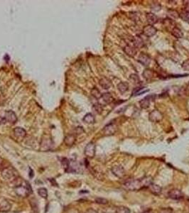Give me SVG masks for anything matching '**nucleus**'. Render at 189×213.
<instances>
[{
  "label": "nucleus",
  "instance_id": "15",
  "mask_svg": "<svg viewBox=\"0 0 189 213\" xmlns=\"http://www.w3.org/2000/svg\"><path fill=\"white\" fill-rule=\"evenodd\" d=\"M14 134L16 137L23 138L26 136V131L22 127H16L14 129Z\"/></svg>",
  "mask_w": 189,
  "mask_h": 213
},
{
  "label": "nucleus",
  "instance_id": "27",
  "mask_svg": "<svg viewBox=\"0 0 189 213\" xmlns=\"http://www.w3.org/2000/svg\"><path fill=\"white\" fill-rule=\"evenodd\" d=\"M168 16H169L170 18H174V19L180 17V14H178V12L174 9H169V11H168Z\"/></svg>",
  "mask_w": 189,
  "mask_h": 213
},
{
  "label": "nucleus",
  "instance_id": "9",
  "mask_svg": "<svg viewBox=\"0 0 189 213\" xmlns=\"http://www.w3.org/2000/svg\"><path fill=\"white\" fill-rule=\"evenodd\" d=\"M112 172L117 178H122L125 174V171L122 165H115L112 168Z\"/></svg>",
  "mask_w": 189,
  "mask_h": 213
},
{
  "label": "nucleus",
  "instance_id": "22",
  "mask_svg": "<svg viewBox=\"0 0 189 213\" xmlns=\"http://www.w3.org/2000/svg\"><path fill=\"white\" fill-rule=\"evenodd\" d=\"M142 75L146 80H150L154 76V72L151 69H146L143 72Z\"/></svg>",
  "mask_w": 189,
  "mask_h": 213
},
{
  "label": "nucleus",
  "instance_id": "34",
  "mask_svg": "<svg viewBox=\"0 0 189 213\" xmlns=\"http://www.w3.org/2000/svg\"><path fill=\"white\" fill-rule=\"evenodd\" d=\"M95 202L100 205H107L108 204V200L105 199V198H98L95 199Z\"/></svg>",
  "mask_w": 189,
  "mask_h": 213
},
{
  "label": "nucleus",
  "instance_id": "26",
  "mask_svg": "<svg viewBox=\"0 0 189 213\" xmlns=\"http://www.w3.org/2000/svg\"><path fill=\"white\" fill-rule=\"evenodd\" d=\"M134 42V46L135 48H141L144 45V41L140 36H136L133 40Z\"/></svg>",
  "mask_w": 189,
  "mask_h": 213
},
{
  "label": "nucleus",
  "instance_id": "30",
  "mask_svg": "<svg viewBox=\"0 0 189 213\" xmlns=\"http://www.w3.org/2000/svg\"><path fill=\"white\" fill-rule=\"evenodd\" d=\"M38 193L39 195L41 196V198H47L48 197V191L46 190V188H41L38 190Z\"/></svg>",
  "mask_w": 189,
  "mask_h": 213
},
{
  "label": "nucleus",
  "instance_id": "17",
  "mask_svg": "<svg viewBox=\"0 0 189 213\" xmlns=\"http://www.w3.org/2000/svg\"><path fill=\"white\" fill-rule=\"evenodd\" d=\"M149 191H150L151 193H153L154 195H159V194L161 193V191H162L161 188L160 187L159 185H157V184H154V183L151 184L150 186H149Z\"/></svg>",
  "mask_w": 189,
  "mask_h": 213
},
{
  "label": "nucleus",
  "instance_id": "1",
  "mask_svg": "<svg viewBox=\"0 0 189 213\" xmlns=\"http://www.w3.org/2000/svg\"><path fill=\"white\" fill-rule=\"evenodd\" d=\"M153 183V178L151 176H145L140 179H130L124 182V188L130 191H137L147 188Z\"/></svg>",
  "mask_w": 189,
  "mask_h": 213
},
{
  "label": "nucleus",
  "instance_id": "33",
  "mask_svg": "<svg viewBox=\"0 0 189 213\" xmlns=\"http://www.w3.org/2000/svg\"><path fill=\"white\" fill-rule=\"evenodd\" d=\"M93 109H94L96 113L101 114L102 111H103V107H102V105L100 103H96L93 106Z\"/></svg>",
  "mask_w": 189,
  "mask_h": 213
},
{
  "label": "nucleus",
  "instance_id": "23",
  "mask_svg": "<svg viewBox=\"0 0 189 213\" xmlns=\"http://www.w3.org/2000/svg\"><path fill=\"white\" fill-rule=\"evenodd\" d=\"M117 89L121 93H124L128 90L129 84L126 82H120V83L117 85Z\"/></svg>",
  "mask_w": 189,
  "mask_h": 213
},
{
  "label": "nucleus",
  "instance_id": "4",
  "mask_svg": "<svg viewBox=\"0 0 189 213\" xmlns=\"http://www.w3.org/2000/svg\"><path fill=\"white\" fill-rule=\"evenodd\" d=\"M95 151H96V146L93 142H90L87 144V146L85 148V155L88 158H92L95 156Z\"/></svg>",
  "mask_w": 189,
  "mask_h": 213
},
{
  "label": "nucleus",
  "instance_id": "35",
  "mask_svg": "<svg viewBox=\"0 0 189 213\" xmlns=\"http://www.w3.org/2000/svg\"><path fill=\"white\" fill-rule=\"evenodd\" d=\"M130 80H132L134 83H138V82H140V78H139V76L136 74H132V75H130Z\"/></svg>",
  "mask_w": 189,
  "mask_h": 213
},
{
  "label": "nucleus",
  "instance_id": "11",
  "mask_svg": "<svg viewBox=\"0 0 189 213\" xmlns=\"http://www.w3.org/2000/svg\"><path fill=\"white\" fill-rule=\"evenodd\" d=\"M5 119H6V120H7V121H9V123L12 124V125L15 124L16 122V121H17V117H16V114L12 110H9V111H6L5 112Z\"/></svg>",
  "mask_w": 189,
  "mask_h": 213
},
{
  "label": "nucleus",
  "instance_id": "37",
  "mask_svg": "<svg viewBox=\"0 0 189 213\" xmlns=\"http://www.w3.org/2000/svg\"><path fill=\"white\" fill-rule=\"evenodd\" d=\"M172 212H173L172 209L170 208H167L161 209V211H160V213H172Z\"/></svg>",
  "mask_w": 189,
  "mask_h": 213
},
{
  "label": "nucleus",
  "instance_id": "10",
  "mask_svg": "<svg viewBox=\"0 0 189 213\" xmlns=\"http://www.w3.org/2000/svg\"><path fill=\"white\" fill-rule=\"evenodd\" d=\"M138 61L144 66H148L151 63V58L146 53H140L138 57Z\"/></svg>",
  "mask_w": 189,
  "mask_h": 213
},
{
  "label": "nucleus",
  "instance_id": "8",
  "mask_svg": "<svg viewBox=\"0 0 189 213\" xmlns=\"http://www.w3.org/2000/svg\"><path fill=\"white\" fill-rule=\"evenodd\" d=\"M53 142L50 138H43L41 143V149L42 151H48L53 147Z\"/></svg>",
  "mask_w": 189,
  "mask_h": 213
},
{
  "label": "nucleus",
  "instance_id": "32",
  "mask_svg": "<svg viewBox=\"0 0 189 213\" xmlns=\"http://www.w3.org/2000/svg\"><path fill=\"white\" fill-rule=\"evenodd\" d=\"M61 164L63 166L64 169H65V170L67 171L68 168H69V165H70L69 160H68V159L66 158H63L61 161Z\"/></svg>",
  "mask_w": 189,
  "mask_h": 213
},
{
  "label": "nucleus",
  "instance_id": "19",
  "mask_svg": "<svg viewBox=\"0 0 189 213\" xmlns=\"http://www.w3.org/2000/svg\"><path fill=\"white\" fill-rule=\"evenodd\" d=\"M11 209V204L7 200H3L0 202V212H8Z\"/></svg>",
  "mask_w": 189,
  "mask_h": 213
},
{
  "label": "nucleus",
  "instance_id": "5",
  "mask_svg": "<svg viewBox=\"0 0 189 213\" xmlns=\"http://www.w3.org/2000/svg\"><path fill=\"white\" fill-rule=\"evenodd\" d=\"M168 196L171 198V199L180 200L184 198V194L179 189L177 188H174V189L170 190L168 193Z\"/></svg>",
  "mask_w": 189,
  "mask_h": 213
},
{
  "label": "nucleus",
  "instance_id": "29",
  "mask_svg": "<svg viewBox=\"0 0 189 213\" xmlns=\"http://www.w3.org/2000/svg\"><path fill=\"white\" fill-rule=\"evenodd\" d=\"M91 94H92V95L96 99H100L102 98L101 92H100V90L96 88H93V90H91Z\"/></svg>",
  "mask_w": 189,
  "mask_h": 213
},
{
  "label": "nucleus",
  "instance_id": "3",
  "mask_svg": "<svg viewBox=\"0 0 189 213\" xmlns=\"http://www.w3.org/2000/svg\"><path fill=\"white\" fill-rule=\"evenodd\" d=\"M15 193L16 195L19 196V197H27V196L32 193V188H31L29 183H26V185H23V184H21V185L16 186Z\"/></svg>",
  "mask_w": 189,
  "mask_h": 213
},
{
  "label": "nucleus",
  "instance_id": "36",
  "mask_svg": "<svg viewBox=\"0 0 189 213\" xmlns=\"http://www.w3.org/2000/svg\"><path fill=\"white\" fill-rule=\"evenodd\" d=\"M182 68L185 70H189V59L185 61L182 64Z\"/></svg>",
  "mask_w": 189,
  "mask_h": 213
},
{
  "label": "nucleus",
  "instance_id": "13",
  "mask_svg": "<svg viewBox=\"0 0 189 213\" xmlns=\"http://www.w3.org/2000/svg\"><path fill=\"white\" fill-rule=\"evenodd\" d=\"M146 18H147V22L149 24V25L153 26L158 22L157 16L154 13H152V12H149V13H147L146 14Z\"/></svg>",
  "mask_w": 189,
  "mask_h": 213
},
{
  "label": "nucleus",
  "instance_id": "38",
  "mask_svg": "<svg viewBox=\"0 0 189 213\" xmlns=\"http://www.w3.org/2000/svg\"><path fill=\"white\" fill-rule=\"evenodd\" d=\"M76 132L77 134H80L83 133L84 130H83V129L82 127H78L76 129Z\"/></svg>",
  "mask_w": 189,
  "mask_h": 213
},
{
  "label": "nucleus",
  "instance_id": "24",
  "mask_svg": "<svg viewBox=\"0 0 189 213\" xmlns=\"http://www.w3.org/2000/svg\"><path fill=\"white\" fill-rule=\"evenodd\" d=\"M171 34L174 37H176V38H181L184 36V34H183L182 31L179 28L174 27L171 31Z\"/></svg>",
  "mask_w": 189,
  "mask_h": 213
},
{
  "label": "nucleus",
  "instance_id": "16",
  "mask_svg": "<svg viewBox=\"0 0 189 213\" xmlns=\"http://www.w3.org/2000/svg\"><path fill=\"white\" fill-rule=\"evenodd\" d=\"M75 142H76V136L73 134H69L64 138V143L68 146H72Z\"/></svg>",
  "mask_w": 189,
  "mask_h": 213
},
{
  "label": "nucleus",
  "instance_id": "20",
  "mask_svg": "<svg viewBox=\"0 0 189 213\" xmlns=\"http://www.w3.org/2000/svg\"><path fill=\"white\" fill-rule=\"evenodd\" d=\"M140 107H142V109L148 108L149 105H150V97L147 96L144 99H142V100H140Z\"/></svg>",
  "mask_w": 189,
  "mask_h": 213
},
{
  "label": "nucleus",
  "instance_id": "14",
  "mask_svg": "<svg viewBox=\"0 0 189 213\" xmlns=\"http://www.w3.org/2000/svg\"><path fill=\"white\" fill-rule=\"evenodd\" d=\"M103 131L106 135H113L117 131V127L113 124H110L104 128Z\"/></svg>",
  "mask_w": 189,
  "mask_h": 213
},
{
  "label": "nucleus",
  "instance_id": "28",
  "mask_svg": "<svg viewBox=\"0 0 189 213\" xmlns=\"http://www.w3.org/2000/svg\"><path fill=\"white\" fill-rule=\"evenodd\" d=\"M116 213H130V210L125 206H119L116 208Z\"/></svg>",
  "mask_w": 189,
  "mask_h": 213
},
{
  "label": "nucleus",
  "instance_id": "31",
  "mask_svg": "<svg viewBox=\"0 0 189 213\" xmlns=\"http://www.w3.org/2000/svg\"><path fill=\"white\" fill-rule=\"evenodd\" d=\"M180 18L185 22H189V10L184 11L180 14Z\"/></svg>",
  "mask_w": 189,
  "mask_h": 213
},
{
  "label": "nucleus",
  "instance_id": "12",
  "mask_svg": "<svg viewBox=\"0 0 189 213\" xmlns=\"http://www.w3.org/2000/svg\"><path fill=\"white\" fill-rule=\"evenodd\" d=\"M124 51L127 55L130 57H134L137 54V49L134 45H127L124 48Z\"/></svg>",
  "mask_w": 189,
  "mask_h": 213
},
{
  "label": "nucleus",
  "instance_id": "18",
  "mask_svg": "<svg viewBox=\"0 0 189 213\" xmlns=\"http://www.w3.org/2000/svg\"><path fill=\"white\" fill-rule=\"evenodd\" d=\"M100 85L103 89L107 90L112 86V82L109 79H107V78H103L100 80L99 82Z\"/></svg>",
  "mask_w": 189,
  "mask_h": 213
},
{
  "label": "nucleus",
  "instance_id": "2",
  "mask_svg": "<svg viewBox=\"0 0 189 213\" xmlns=\"http://www.w3.org/2000/svg\"><path fill=\"white\" fill-rule=\"evenodd\" d=\"M2 176L7 181H14L18 178V173L12 167H7L2 171Z\"/></svg>",
  "mask_w": 189,
  "mask_h": 213
},
{
  "label": "nucleus",
  "instance_id": "21",
  "mask_svg": "<svg viewBox=\"0 0 189 213\" xmlns=\"http://www.w3.org/2000/svg\"><path fill=\"white\" fill-rule=\"evenodd\" d=\"M102 98L103 99V101L107 104H110V103L113 102L114 100V98L113 95H111V93L106 92L102 95Z\"/></svg>",
  "mask_w": 189,
  "mask_h": 213
},
{
  "label": "nucleus",
  "instance_id": "25",
  "mask_svg": "<svg viewBox=\"0 0 189 213\" xmlns=\"http://www.w3.org/2000/svg\"><path fill=\"white\" fill-rule=\"evenodd\" d=\"M95 117L91 113H88L83 117V121L86 124H93L95 122Z\"/></svg>",
  "mask_w": 189,
  "mask_h": 213
},
{
  "label": "nucleus",
  "instance_id": "40",
  "mask_svg": "<svg viewBox=\"0 0 189 213\" xmlns=\"http://www.w3.org/2000/svg\"><path fill=\"white\" fill-rule=\"evenodd\" d=\"M186 94H189V84L186 86Z\"/></svg>",
  "mask_w": 189,
  "mask_h": 213
},
{
  "label": "nucleus",
  "instance_id": "41",
  "mask_svg": "<svg viewBox=\"0 0 189 213\" xmlns=\"http://www.w3.org/2000/svg\"><path fill=\"white\" fill-rule=\"evenodd\" d=\"M143 213H152V212H149V211H147V212H143Z\"/></svg>",
  "mask_w": 189,
  "mask_h": 213
},
{
  "label": "nucleus",
  "instance_id": "39",
  "mask_svg": "<svg viewBox=\"0 0 189 213\" xmlns=\"http://www.w3.org/2000/svg\"><path fill=\"white\" fill-rule=\"evenodd\" d=\"M6 122H7V120H6L5 117H0V124H5Z\"/></svg>",
  "mask_w": 189,
  "mask_h": 213
},
{
  "label": "nucleus",
  "instance_id": "6",
  "mask_svg": "<svg viewBox=\"0 0 189 213\" xmlns=\"http://www.w3.org/2000/svg\"><path fill=\"white\" fill-rule=\"evenodd\" d=\"M149 119L152 122H159L163 119V115L159 110L154 109L149 113Z\"/></svg>",
  "mask_w": 189,
  "mask_h": 213
},
{
  "label": "nucleus",
  "instance_id": "7",
  "mask_svg": "<svg viewBox=\"0 0 189 213\" xmlns=\"http://www.w3.org/2000/svg\"><path fill=\"white\" fill-rule=\"evenodd\" d=\"M157 29L154 26H151V25H147L145 26L144 28H143V34H144V36H146L147 37H151L157 34Z\"/></svg>",
  "mask_w": 189,
  "mask_h": 213
}]
</instances>
